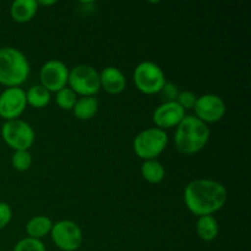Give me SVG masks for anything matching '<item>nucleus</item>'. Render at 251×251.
<instances>
[{"label":"nucleus","instance_id":"obj_1","mask_svg":"<svg viewBox=\"0 0 251 251\" xmlns=\"http://www.w3.org/2000/svg\"><path fill=\"white\" fill-rule=\"evenodd\" d=\"M184 203L193 215L213 216L228 200V191L222 183L212 179H196L184 189Z\"/></svg>","mask_w":251,"mask_h":251},{"label":"nucleus","instance_id":"obj_2","mask_svg":"<svg viewBox=\"0 0 251 251\" xmlns=\"http://www.w3.org/2000/svg\"><path fill=\"white\" fill-rule=\"evenodd\" d=\"M210 127L195 115H185L176 127L174 145L180 153L196 154L202 151L210 140Z\"/></svg>","mask_w":251,"mask_h":251},{"label":"nucleus","instance_id":"obj_3","mask_svg":"<svg viewBox=\"0 0 251 251\" xmlns=\"http://www.w3.org/2000/svg\"><path fill=\"white\" fill-rule=\"evenodd\" d=\"M31 73L28 59L14 47L0 48V85L6 88L20 87Z\"/></svg>","mask_w":251,"mask_h":251},{"label":"nucleus","instance_id":"obj_4","mask_svg":"<svg viewBox=\"0 0 251 251\" xmlns=\"http://www.w3.org/2000/svg\"><path fill=\"white\" fill-rule=\"evenodd\" d=\"M168 145V135L158 127H149L135 136L132 149L135 154L144 161L157 159Z\"/></svg>","mask_w":251,"mask_h":251},{"label":"nucleus","instance_id":"obj_5","mask_svg":"<svg viewBox=\"0 0 251 251\" xmlns=\"http://www.w3.org/2000/svg\"><path fill=\"white\" fill-rule=\"evenodd\" d=\"M68 85L77 97H95L100 90V73L93 66L78 64L69 70Z\"/></svg>","mask_w":251,"mask_h":251},{"label":"nucleus","instance_id":"obj_6","mask_svg":"<svg viewBox=\"0 0 251 251\" xmlns=\"http://www.w3.org/2000/svg\"><path fill=\"white\" fill-rule=\"evenodd\" d=\"M134 82L137 90L147 96L158 95L166 85L167 78L163 70L153 61H142L134 70Z\"/></svg>","mask_w":251,"mask_h":251},{"label":"nucleus","instance_id":"obj_7","mask_svg":"<svg viewBox=\"0 0 251 251\" xmlns=\"http://www.w3.org/2000/svg\"><path fill=\"white\" fill-rule=\"evenodd\" d=\"M0 132L2 141L14 151H28L36 139L33 127L22 119L5 122Z\"/></svg>","mask_w":251,"mask_h":251},{"label":"nucleus","instance_id":"obj_8","mask_svg":"<svg viewBox=\"0 0 251 251\" xmlns=\"http://www.w3.org/2000/svg\"><path fill=\"white\" fill-rule=\"evenodd\" d=\"M51 242L63 251H77L83 243L82 229L70 220H61L53 223L50 230Z\"/></svg>","mask_w":251,"mask_h":251},{"label":"nucleus","instance_id":"obj_9","mask_svg":"<svg viewBox=\"0 0 251 251\" xmlns=\"http://www.w3.org/2000/svg\"><path fill=\"white\" fill-rule=\"evenodd\" d=\"M69 68L65 63L58 59L46 61L39 70V85L49 92L56 93L68 86Z\"/></svg>","mask_w":251,"mask_h":251},{"label":"nucleus","instance_id":"obj_10","mask_svg":"<svg viewBox=\"0 0 251 251\" xmlns=\"http://www.w3.org/2000/svg\"><path fill=\"white\" fill-rule=\"evenodd\" d=\"M26 107V91L21 87L5 88L0 93V118L5 122L20 119Z\"/></svg>","mask_w":251,"mask_h":251},{"label":"nucleus","instance_id":"obj_11","mask_svg":"<svg viewBox=\"0 0 251 251\" xmlns=\"http://www.w3.org/2000/svg\"><path fill=\"white\" fill-rule=\"evenodd\" d=\"M194 112H195V117L202 123L213 124L222 120V118L225 117L226 103L220 96L206 93L198 97Z\"/></svg>","mask_w":251,"mask_h":251},{"label":"nucleus","instance_id":"obj_12","mask_svg":"<svg viewBox=\"0 0 251 251\" xmlns=\"http://www.w3.org/2000/svg\"><path fill=\"white\" fill-rule=\"evenodd\" d=\"M186 112L176 102L161 103L152 114V120L156 127L161 130H168L176 127L185 118Z\"/></svg>","mask_w":251,"mask_h":251},{"label":"nucleus","instance_id":"obj_13","mask_svg":"<svg viewBox=\"0 0 251 251\" xmlns=\"http://www.w3.org/2000/svg\"><path fill=\"white\" fill-rule=\"evenodd\" d=\"M100 88L109 95H120L126 88V78L117 66H107L100 73Z\"/></svg>","mask_w":251,"mask_h":251},{"label":"nucleus","instance_id":"obj_14","mask_svg":"<svg viewBox=\"0 0 251 251\" xmlns=\"http://www.w3.org/2000/svg\"><path fill=\"white\" fill-rule=\"evenodd\" d=\"M37 0H16L10 6V16L17 24H27L38 11Z\"/></svg>","mask_w":251,"mask_h":251},{"label":"nucleus","instance_id":"obj_15","mask_svg":"<svg viewBox=\"0 0 251 251\" xmlns=\"http://www.w3.org/2000/svg\"><path fill=\"white\" fill-rule=\"evenodd\" d=\"M51 227H53V222H51L50 218L43 215H38L32 217L26 223L25 230H26V234L28 238L41 240L48 234H50Z\"/></svg>","mask_w":251,"mask_h":251},{"label":"nucleus","instance_id":"obj_16","mask_svg":"<svg viewBox=\"0 0 251 251\" xmlns=\"http://www.w3.org/2000/svg\"><path fill=\"white\" fill-rule=\"evenodd\" d=\"M100 102L96 97H80L73 108V114L78 120H90L96 117Z\"/></svg>","mask_w":251,"mask_h":251},{"label":"nucleus","instance_id":"obj_17","mask_svg":"<svg viewBox=\"0 0 251 251\" xmlns=\"http://www.w3.org/2000/svg\"><path fill=\"white\" fill-rule=\"evenodd\" d=\"M196 233L203 242H213L220 233V225L213 216H201L196 222Z\"/></svg>","mask_w":251,"mask_h":251},{"label":"nucleus","instance_id":"obj_18","mask_svg":"<svg viewBox=\"0 0 251 251\" xmlns=\"http://www.w3.org/2000/svg\"><path fill=\"white\" fill-rule=\"evenodd\" d=\"M141 176L147 183L159 184L164 179L166 171L163 164L157 159H149L144 161L141 166Z\"/></svg>","mask_w":251,"mask_h":251},{"label":"nucleus","instance_id":"obj_19","mask_svg":"<svg viewBox=\"0 0 251 251\" xmlns=\"http://www.w3.org/2000/svg\"><path fill=\"white\" fill-rule=\"evenodd\" d=\"M51 93L43 87L42 85H34L29 87L26 92L27 105L41 109V108L47 107L50 102Z\"/></svg>","mask_w":251,"mask_h":251},{"label":"nucleus","instance_id":"obj_20","mask_svg":"<svg viewBox=\"0 0 251 251\" xmlns=\"http://www.w3.org/2000/svg\"><path fill=\"white\" fill-rule=\"evenodd\" d=\"M77 98V95H76L71 88H69L68 86L55 93L56 104H58V107L63 110H73Z\"/></svg>","mask_w":251,"mask_h":251},{"label":"nucleus","instance_id":"obj_21","mask_svg":"<svg viewBox=\"0 0 251 251\" xmlns=\"http://www.w3.org/2000/svg\"><path fill=\"white\" fill-rule=\"evenodd\" d=\"M32 154L29 151H14L11 157V164L16 171L26 172L32 166Z\"/></svg>","mask_w":251,"mask_h":251},{"label":"nucleus","instance_id":"obj_22","mask_svg":"<svg viewBox=\"0 0 251 251\" xmlns=\"http://www.w3.org/2000/svg\"><path fill=\"white\" fill-rule=\"evenodd\" d=\"M12 251H47V249L46 245L42 243V240L32 239V238L26 237L15 245Z\"/></svg>","mask_w":251,"mask_h":251},{"label":"nucleus","instance_id":"obj_23","mask_svg":"<svg viewBox=\"0 0 251 251\" xmlns=\"http://www.w3.org/2000/svg\"><path fill=\"white\" fill-rule=\"evenodd\" d=\"M180 91L178 90V86L172 82H166L161 91H159V97H161L162 103L167 102H176V98Z\"/></svg>","mask_w":251,"mask_h":251},{"label":"nucleus","instance_id":"obj_24","mask_svg":"<svg viewBox=\"0 0 251 251\" xmlns=\"http://www.w3.org/2000/svg\"><path fill=\"white\" fill-rule=\"evenodd\" d=\"M196 100H198V97L191 91H180L178 98H176V103L186 112L189 109H194Z\"/></svg>","mask_w":251,"mask_h":251},{"label":"nucleus","instance_id":"obj_25","mask_svg":"<svg viewBox=\"0 0 251 251\" xmlns=\"http://www.w3.org/2000/svg\"><path fill=\"white\" fill-rule=\"evenodd\" d=\"M12 220V210L9 203L0 201V230L7 227Z\"/></svg>","mask_w":251,"mask_h":251},{"label":"nucleus","instance_id":"obj_26","mask_svg":"<svg viewBox=\"0 0 251 251\" xmlns=\"http://www.w3.org/2000/svg\"><path fill=\"white\" fill-rule=\"evenodd\" d=\"M38 2V6H51V5H55L56 1L55 0H49V1H44V0H41V1H37Z\"/></svg>","mask_w":251,"mask_h":251}]
</instances>
